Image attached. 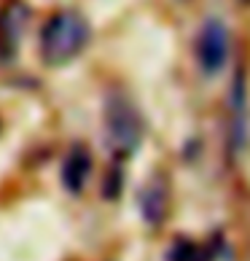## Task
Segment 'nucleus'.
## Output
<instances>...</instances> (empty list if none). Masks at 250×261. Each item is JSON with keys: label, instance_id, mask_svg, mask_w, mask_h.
I'll return each mask as SVG.
<instances>
[{"label": "nucleus", "instance_id": "nucleus-6", "mask_svg": "<svg viewBox=\"0 0 250 261\" xmlns=\"http://www.w3.org/2000/svg\"><path fill=\"white\" fill-rule=\"evenodd\" d=\"M245 81L242 75L234 79V86H232V151H239L245 146V138H247V119H245Z\"/></svg>", "mask_w": 250, "mask_h": 261}, {"label": "nucleus", "instance_id": "nucleus-2", "mask_svg": "<svg viewBox=\"0 0 250 261\" xmlns=\"http://www.w3.org/2000/svg\"><path fill=\"white\" fill-rule=\"evenodd\" d=\"M143 140V119L137 108L124 97L110 94L105 102V143L116 159H127Z\"/></svg>", "mask_w": 250, "mask_h": 261}, {"label": "nucleus", "instance_id": "nucleus-3", "mask_svg": "<svg viewBox=\"0 0 250 261\" xmlns=\"http://www.w3.org/2000/svg\"><path fill=\"white\" fill-rule=\"evenodd\" d=\"M232 54V38L229 27L220 19H207L197 35V62L205 75H218Z\"/></svg>", "mask_w": 250, "mask_h": 261}, {"label": "nucleus", "instance_id": "nucleus-7", "mask_svg": "<svg viewBox=\"0 0 250 261\" xmlns=\"http://www.w3.org/2000/svg\"><path fill=\"white\" fill-rule=\"evenodd\" d=\"M170 261H213V256H210V250L205 245L180 240V243H175V248L170 250Z\"/></svg>", "mask_w": 250, "mask_h": 261}, {"label": "nucleus", "instance_id": "nucleus-1", "mask_svg": "<svg viewBox=\"0 0 250 261\" xmlns=\"http://www.w3.org/2000/svg\"><path fill=\"white\" fill-rule=\"evenodd\" d=\"M89 43V24L75 11L54 14L41 30V54L49 65H65Z\"/></svg>", "mask_w": 250, "mask_h": 261}, {"label": "nucleus", "instance_id": "nucleus-4", "mask_svg": "<svg viewBox=\"0 0 250 261\" xmlns=\"http://www.w3.org/2000/svg\"><path fill=\"white\" fill-rule=\"evenodd\" d=\"M89 175H92V153L86 151V146L75 143L62 162V183L70 194H78V191H84Z\"/></svg>", "mask_w": 250, "mask_h": 261}, {"label": "nucleus", "instance_id": "nucleus-5", "mask_svg": "<svg viewBox=\"0 0 250 261\" xmlns=\"http://www.w3.org/2000/svg\"><path fill=\"white\" fill-rule=\"evenodd\" d=\"M167 207H170V191L167 183L161 178H153L146 189L140 191V213L146 218L148 226H161V221L167 218Z\"/></svg>", "mask_w": 250, "mask_h": 261}]
</instances>
